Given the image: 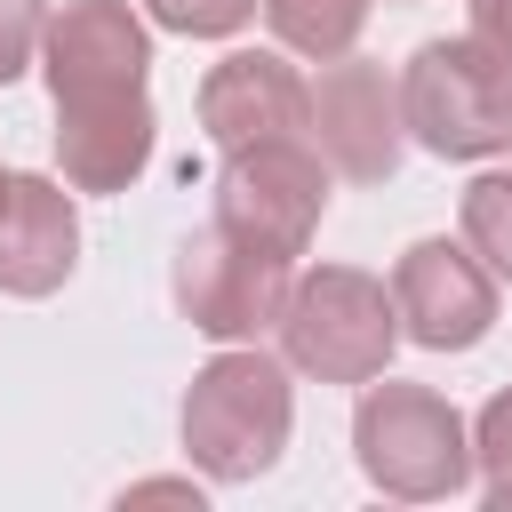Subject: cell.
<instances>
[{"mask_svg":"<svg viewBox=\"0 0 512 512\" xmlns=\"http://www.w3.org/2000/svg\"><path fill=\"white\" fill-rule=\"evenodd\" d=\"M144 24L128 0H72L48 24V96H56V152L64 184L128 192L152 160V104H144Z\"/></svg>","mask_w":512,"mask_h":512,"instance_id":"1","label":"cell"},{"mask_svg":"<svg viewBox=\"0 0 512 512\" xmlns=\"http://www.w3.org/2000/svg\"><path fill=\"white\" fill-rule=\"evenodd\" d=\"M280 344H288V360H296L304 376H320V384H368V376H384V360H392V344H400V304H392L368 272L320 264V272H304V280L288 288V304H280Z\"/></svg>","mask_w":512,"mask_h":512,"instance_id":"2","label":"cell"},{"mask_svg":"<svg viewBox=\"0 0 512 512\" xmlns=\"http://www.w3.org/2000/svg\"><path fill=\"white\" fill-rule=\"evenodd\" d=\"M184 448L216 480H256L288 448V376L264 352H224L184 392Z\"/></svg>","mask_w":512,"mask_h":512,"instance_id":"3","label":"cell"},{"mask_svg":"<svg viewBox=\"0 0 512 512\" xmlns=\"http://www.w3.org/2000/svg\"><path fill=\"white\" fill-rule=\"evenodd\" d=\"M360 472L384 488V496H408V504H432V496H456L464 472H472V448H464V416L424 392V384H376L360 400Z\"/></svg>","mask_w":512,"mask_h":512,"instance_id":"4","label":"cell"},{"mask_svg":"<svg viewBox=\"0 0 512 512\" xmlns=\"http://www.w3.org/2000/svg\"><path fill=\"white\" fill-rule=\"evenodd\" d=\"M400 112L424 152L440 160H480L512 144V72L488 64L472 40H424L400 80Z\"/></svg>","mask_w":512,"mask_h":512,"instance_id":"5","label":"cell"},{"mask_svg":"<svg viewBox=\"0 0 512 512\" xmlns=\"http://www.w3.org/2000/svg\"><path fill=\"white\" fill-rule=\"evenodd\" d=\"M320 208H328V176H320V152L296 136L240 144L216 176V224L264 256H304Z\"/></svg>","mask_w":512,"mask_h":512,"instance_id":"6","label":"cell"},{"mask_svg":"<svg viewBox=\"0 0 512 512\" xmlns=\"http://www.w3.org/2000/svg\"><path fill=\"white\" fill-rule=\"evenodd\" d=\"M176 304H184L192 328L240 344V336H256V328L280 320V304H288V256H264L240 232L208 224V232H192L176 248Z\"/></svg>","mask_w":512,"mask_h":512,"instance_id":"7","label":"cell"},{"mask_svg":"<svg viewBox=\"0 0 512 512\" xmlns=\"http://www.w3.org/2000/svg\"><path fill=\"white\" fill-rule=\"evenodd\" d=\"M400 128H408V112H400V88L384 80V64L336 56L320 72V88H312V136H320V152H328L336 176L384 184L400 168Z\"/></svg>","mask_w":512,"mask_h":512,"instance_id":"8","label":"cell"},{"mask_svg":"<svg viewBox=\"0 0 512 512\" xmlns=\"http://www.w3.org/2000/svg\"><path fill=\"white\" fill-rule=\"evenodd\" d=\"M392 304H400V328H408L416 344L464 352V344H480L488 320H496V280L480 272L472 248H456V240H416V248L400 256V272H392Z\"/></svg>","mask_w":512,"mask_h":512,"instance_id":"9","label":"cell"},{"mask_svg":"<svg viewBox=\"0 0 512 512\" xmlns=\"http://www.w3.org/2000/svg\"><path fill=\"white\" fill-rule=\"evenodd\" d=\"M304 120H312V88H304L280 56H264V48H240V56H224V64L200 80V128H208L224 152L296 136Z\"/></svg>","mask_w":512,"mask_h":512,"instance_id":"10","label":"cell"},{"mask_svg":"<svg viewBox=\"0 0 512 512\" xmlns=\"http://www.w3.org/2000/svg\"><path fill=\"white\" fill-rule=\"evenodd\" d=\"M72 256H80L72 192L48 184V176H16L8 216H0V288L8 296H48V288H64Z\"/></svg>","mask_w":512,"mask_h":512,"instance_id":"11","label":"cell"},{"mask_svg":"<svg viewBox=\"0 0 512 512\" xmlns=\"http://www.w3.org/2000/svg\"><path fill=\"white\" fill-rule=\"evenodd\" d=\"M264 16H272V32H280L296 56L336 64V56H352V40H360V24H368V0H264Z\"/></svg>","mask_w":512,"mask_h":512,"instance_id":"12","label":"cell"},{"mask_svg":"<svg viewBox=\"0 0 512 512\" xmlns=\"http://www.w3.org/2000/svg\"><path fill=\"white\" fill-rule=\"evenodd\" d=\"M464 240H472V256H488L496 280H512V168H496L464 192Z\"/></svg>","mask_w":512,"mask_h":512,"instance_id":"13","label":"cell"},{"mask_svg":"<svg viewBox=\"0 0 512 512\" xmlns=\"http://www.w3.org/2000/svg\"><path fill=\"white\" fill-rule=\"evenodd\" d=\"M168 32H192V40H224V32H240L248 24V8L256 0H144Z\"/></svg>","mask_w":512,"mask_h":512,"instance_id":"14","label":"cell"},{"mask_svg":"<svg viewBox=\"0 0 512 512\" xmlns=\"http://www.w3.org/2000/svg\"><path fill=\"white\" fill-rule=\"evenodd\" d=\"M40 40H48V8L40 0H0V88L32 64Z\"/></svg>","mask_w":512,"mask_h":512,"instance_id":"15","label":"cell"},{"mask_svg":"<svg viewBox=\"0 0 512 512\" xmlns=\"http://www.w3.org/2000/svg\"><path fill=\"white\" fill-rule=\"evenodd\" d=\"M480 464H488V504H512V392L480 408Z\"/></svg>","mask_w":512,"mask_h":512,"instance_id":"16","label":"cell"},{"mask_svg":"<svg viewBox=\"0 0 512 512\" xmlns=\"http://www.w3.org/2000/svg\"><path fill=\"white\" fill-rule=\"evenodd\" d=\"M464 40L512 72V0H464Z\"/></svg>","mask_w":512,"mask_h":512,"instance_id":"17","label":"cell"},{"mask_svg":"<svg viewBox=\"0 0 512 512\" xmlns=\"http://www.w3.org/2000/svg\"><path fill=\"white\" fill-rule=\"evenodd\" d=\"M8 192H16V176H0V216H8Z\"/></svg>","mask_w":512,"mask_h":512,"instance_id":"18","label":"cell"}]
</instances>
